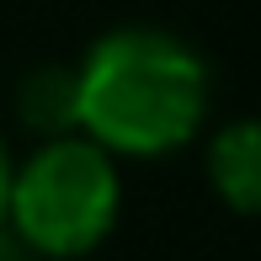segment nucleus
Instances as JSON below:
<instances>
[{
  "label": "nucleus",
  "mask_w": 261,
  "mask_h": 261,
  "mask_svg": "<svg viewBox=\"0 0 261 261\" xmlns=\"http://www.w3.org/2000/svg\"><path fill=\"white\" fill-rule=\"evenodd\" d=\"M208 187L224 208L261 219V117H234L208 139Z\"/></svg>",
  "instance_id": "obj_3"
},
{
  "label": "nucleus",
  "mask_w": 261,
  "mask_h": 261,
  "mask_svg": "<svg viewBox=\"0 0 261 261\" xmlns=\"http://www.w3.org/2000/svg\"><path fill=\"white\" fill-rule=\"evenodd\" d=\"M123 208L117 155L86 134H48L21 165H11L6 224L32 256L75 261L112 234Z\"/></svg>",
  "instance_id": "obj_2"
},
{
  "label": "nucleus",
  "mask_w": 261,
  "mask_h": 261,
  "mask_svg": "<svg viewBox=\"0 0 261 261\" xmlns=\"http://www.w3.org/2000/svg\"><path fill=\"white\" fill-rule=\"evenodd\" d=\"M6 187H11V149H6V134H0V224H6Z\"/></svg>",
  "instance_id": "obj_4"
},
{
  "label": "nucleus",
  "mask_w": 261,
  "mask_h": 261,
  "mask_svg": "<svg viewBox=\"0 0 261 261\" xmlns=\"http://www.w3.org/2000/svg\"><path fill=\"white\" fill-rule=\"evenodd\" d=\"M208 96L213 80L197 48L160 27H117L69 75V128L107 155L160 160L203 134Z\"/></svg>",
  "instance_id": "obj_1"
}]
</instances>
